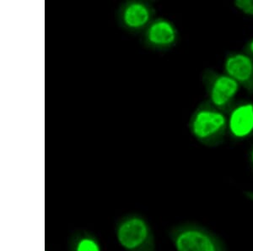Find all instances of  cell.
<instances>
[{"label": "cell", "mask_w": 253, "mask_h": 251, "mask_svg": "<svg viewBox=\"0 0 253 251\" xmlns=\"http://www.w3.org/2000/svg\"><path fill=\"white\" fill-rule=\"evenodd\" d=\"M248 161L250 163L251 167L253 169V145L251 148L250 151H249V154H248Z\"/></svg>", "instance_id": "12"}, {"label": "cell", "mask_w": 253, "mask_h": 251, "mask_svg": "<svg viewBox=\"0 0 253 251\" xmlns=\"http://www.w3.org/2000/svg\"><path fill=\"white\" fill-rule=\"evenodd\" d=\"M233 4L243 15L253 17V0H235Z\"/></svg>", "instance_id": "10"}, {"label": "cell", "mask_w": 253, "mask_h": 251, "mask_svg": "<svg viewBox=\"0 0 253 251\" xmlns=\"http://www.w3.org/2000/svg\"><path fill=\"white\" fill-rule=\"evenodd\" d=\"M116 237L126 251H156L151 227L138 215H129L118 222Z\"/></svg>", "instance_id": "4"}, {"label": "cell", "mask_w": 253, "mask_h": 251, "mask_svg": "<svg viewBox=\"0 0 253 251\" xmlns=\"http://www.w3.org/2000/svg\"><path fill=\"white\" fill-rule=\"evenodd\" d=\"M73 251H101V247L96 239L86 234L79 238Z\"/></svg>", "instance_id": "9"}, {"label": "cell", "mask_w": 253, "mask_h": 251, "mask_svg": "<svg viewBox=\"0 0 253 251\" xmlns=\"http://www.w3.org/2000/svg\"><path fill=\"white\" fill-rule=\"evenodd\" d=\"M156 9L148 0H126L116 12L117 23L131 34H142L156 18Z\"/></svg>", "instance_id": "5"}, {"label": "cell", "mask_w": 253, "mask_h": 251, "mask_svg": "<svg viewBox=\"0 0 253 251\" xmlns=\"http://www.w3.org/2000/svg\"><path fill=\"white\" fill-rule=\"evenodd\" d=\"M206 99L210 103L228 113L237 102V95L242 89L239 84L224 72L207 68L201 75Z\"/></svg>", "instance_id": "2"}, {"label": "cell", "mask_w": 253, "mask_h": 251, "mask_svg": "<svg viewBox=\"0 0 253 251\" xmlns=\"http://www.w3.org/2000/svg\"><path fill=\"white\" fill-rule=\"evenodd\" d=\"M175 251H227L219 237L202 226L187 223L170 231Z\"/></svg>", "instance_id": "3"}, {"label": "cell", "mask_w": 253, "mask_h": 251, "mask_svg": "<svg viewBox=\"0 0 253 251\" xmlns=\"http://www.w3.org/2000/svg\"><path fill=\"white\" fill-rule=\"evenodd\" d=\"M242 51H244L246 53H248L249 56L253 58V37L246 43Z\"/></svg>", "instance_id": "11"}, {"label": "cell", "mask_w": 253, "mask_h": 251, "mask_svg": "<svg viewBox=\"0 0 253 251\" xmlns=\"http://www.w3.org/2000/svg\"><path fill=\"white\" fill-rule=\"evenodd\" d=\"M228 135L241 142L253 136V101H237L227 113Z\"/></svg>", "instance_id": "8"}, {"label": "cell", "mask_w": 253, "mask_h": 251, "mask_svg": "<svg viewBox=\"0 0 253 251\" xmlns=\"http://www.w3.org/2000/svg\"><path fill=\"white\" fill-rule=\"evenodd\" d=\"M187 127L200 144L207 148H217L223 144L228 135L227 113L205 100L190 116Z\"/></svg>", "instance_id": "1"}, {"label": "cell", "mask_w": 253, "mask_h": 251, "mask_svg": "<svg viewBox=\"0 0 253 251\" xmlns=\"http://www.w3.org/2000/svg\"><path fill=\"white\" fill-rule=\"evenodd\" d=\"M224 73L253 95V58L244 51L228 52L223 64Z\"/></svg>", "instance_id": "7"}, {"label": "cell", "mask_w": 253, "mask_h": 251, "mask_svg": "<svg viewBox=\"0 0 253 251\" xmlns=\"http://www.w3.org/2000/svg\"><path fill=\"white\" fill-rule=\"evenodd\" d=\"M179 41V31L172 20L156 17L141 34V43L148 50L166 52Z\"/></svg>", "instance_id": "6"}, {"label": "cell", "mask_w": 253, "mask_h": 251, "mask_svg": "<svg viewBox=\"0 0 253 251\" xmlns=\"http://www.w3.org/2000/svg\"><path fill=\"white\" fill-rule=\"evenodd\" d=\"M244 195L247 199L253 202V191H245Z\"/></svg>", "instance_id": "13"}]
</instances>
